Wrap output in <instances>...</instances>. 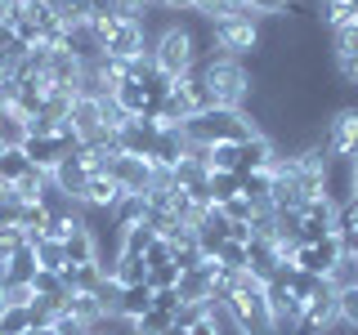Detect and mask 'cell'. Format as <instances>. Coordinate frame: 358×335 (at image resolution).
I'll return each mask as SVG.
<instances>
[{
	"mask_svg": "<svg viewBox=\"0 0 358 335\" xmlns=\"http://www.w3.org/2000/svg\"><path fill=\"white\" fill-rule=\"evenodd\" d=\"M184 134H188V143H242V139H251L255 126L242 117L238 107H201L197 117H188L184 121Z\"/></svg>",
	"mask_w": 358,
	"mask_h": 335,
	"instance_id": "cell-1",
	"label": "cell"
},
{
	"mask_svg": "<svg viewBox=\"0 0 358 335\" xmlns=\"http://www.w3.org/2000/svg\"><path fill=\"white\" fill-rule=\"evenodd\" d=\"M152 63H157V72H162V76L179 81V76H188V72L197 67V45L188 40L179 27H171L162 40L152 45Z\"/></svg>",
	"mask_w": 358,
	"mask_h": 335,
	"instance_id": "cell-2",
	"label": "cell"
},
{
	"mask_svg": "<svg viewBox=\"0 0 358 335\" xmlns=\"http://www.w3.org/2000/svg\"><path fill=\"white\" fill-rule=\"evenodd\" d=\"M354 170H358L354 156H341V152L322 156V197H327L336 210H345L354 201Z\"/></svg>",
	"mask_w": 358,
	"mask_h": 335,
	"instance_id": "cell-3",
	"label": "cell"
},
{
	"mask_svg": "<svg viewBox=\"0 0 358 335\" xmlns=\"http://www.w3.org/2000/svg\"><path fill=\"white\" fill-rule=\"evenodd\" d=\"M282 264H287V255H282V246H278L273 237H251L246 241V273H251L260 286L273 282Z\"/></svg>",
	"mask_w": 358,
	"mask_h": 335,
	"instance_id": "cell-4",
	"label": "cell"
},
{
	"mask_svg": "<svg viewBox=\"0 0 358 335\" xmlns=\"http://www.w3.org/2000/svg\"><path fill=\"white\" fill-rule=\"evenodd\" d=\"M103 54L112 63H130V59H139V54H148V40H143V27L134 18H121L117 27L108 31V40H103Z\"/></svg>",
	"mask_w": 358,
	"mask_h": 335,
	"instance_id": "cell-5",
	"label": "cell"
},
{
	"mask_svg": "<svg viewBox=\"0 0 358 335\" xmlns=\"http://www.w3.org/2000/svg\"><path fill=\"white\" fill-rule=\"evenodd\" d=\"M322 143H327V152H341V156H354V161H358V107L331 112Z\"/></svg>",
	"mask_w": 358,
	"mask_h": 335,
	"instance_id": "cell-6",
	"label": "cell"
},
{
	"mask_svg": "<svg viewBox=\"0 0 358 335\" xmlns=\"http://www.w3.org/2000/svg\"><path fill=\"white\" fill-rule=\"evenodd\" d=\"M157 134H162V121H152V117H130L126 126L117 130V139H121V152H126V156H143V161H148L152 148H157Z\"/></svg>",
	"mask_w": 358,
	"mask_h": 335,
	"instance_id": "cell-7",
	"label": "cell"
},
{
	"mask_svg": "<svg viewBox=\"0 0 358 335\" xmlns=\"http://www.w3.org/2000/svg\"><path fill=\"white\" fill-rule=\"evenodd\" d=\"M112 184L121 188V193H148L152 188V161H143V156H126L121 152L117 161L108 165Z\"/></svg>",
	"mask_w": 358,
	"mask_h": 335,
	"instance_id": "cell-8",
	"label": "cell"
},
{
	"mask_svg": "<svg viewBox=\"0 0 358 335\" xmlns=\"http://www.w3.org/2000/svg\"><path fill=\"white\" fill-rule=\"evenodd\" d=\"M336 260H341V241H336V237L313 241V246H296V251H291V264L305 268V273H313V277H327L336 268Z\"/></svg>",
	"mask_w": 358,
	"mask_h": 335,
	"instance_id": "cell-9",
	"label": "cell"
},
{
	"mask_svg": "<svg viewBox=\"0 0 358 335\" xmlns=\"http://www.w3.org/2000/svg\"><path fill=\"white\" fill-rule=\"evenodd\" d=\"M229 228H233V223H229V215H224L220 206H206V210H201V219H197L193 232H197L201 251H206V260H215V251L229 241Z\"/></svg>",
	"mask_w": 358,
	"mask_h": 335,
	"instance_id": "cell-10",
	"label": "cell"
},
{
	"mask_svg": "<svg viewBox=\"0 0 358 335\" xmlns=\"http://www.w3.org/2000/svg\"><path fill=\"white\" fill-rule=\"evenodd\" d=\"M90 174H94V170H90L85 152H72V156H63V161H59V170H54L50 179L63 188L67 197H76V201H81V197H85V184H90Z\"/></svg>",
	"mask_w": 358,
	"mask_h": 335,
	"instance_id": "cell-11",
	"label": "cell"
},
{
	"mask_svg": "<svg viewBox=\"0 0 358 335\" xmlns=\"http://www.w3.org/2000/svg\"><path fill=\"white\" fill-rule=\"evenodd\" d=\"M305 322L309 327H318V331H327L341 322V304H336V286L331 282H322V290L313 299H305Z\"/></svg>",
	"mask_w": 358,
	"mask_h": 335,
	"instance_id": "cell-12",
	"label": "cell"
},
{
	"mask_svg": "<svg viewBox=\"0 0 358 335\" xmlns=\"http://www.w3.org/2000/svg\"><path fill=\"white\" fill-rule=\"evenodd\" d=\"M117 201H121V188L112 184V174H108V170H94V174H90L81 206H99V210H112Z\"/></svg>",
	"mask_w": 358,
	"mask_h": 335,
	"instance_id": "cell-13",
	"label": "cell"
},
{
	"mask_svg": "<svg viewBox=\"0 0 358 335\" xmlns=\"http://www.w3.org/2000/svg\"><path fill=\"white\" fill-rule=\"evenodd\" d=\"M112 219H117V228H139V223H148V193H121V201L112 206Z\"/></svg>",
	"mask_w": 358,
	"mask_h": 335,
	"instance_id": "cell-14",
	"label": "cell"
},
{
	"mask_svg": "<svg viewBox=\"0 0 358 335\" xmlns=\"http://www.w3.org/2000/svg\"><path fill=\"white\" fill-rule=\"evenodd\" d=\"M67 126L81 134V143H85L94 130H108V126H103V112H99V98H76V103H72V117H67Z\"/></svg>",
	"mask_w": 358,
	"mask_h": 335,
	"instance_id": "cell-15",
	"label": "cell"
},
{
	"mask_svg": "<svg viewBox=\"0 0 358 335\" xmlns=\"http://www.w3.org/2000/svg\"><path fill=\"white\" fill-rule=\"evenodd\" d=\"M152 308V286L143 282V286H121V304H117V318H126L130 327L143 318V313Z\"/></svg>",
	"mask_w": 358,
	"mask_h": 335,
	"instance_id": "cell-16",
	"label": "cell"
},
{
	"mask_svg": "<svg viewBox=\"0 0 358 335\" xmlns=\"http://www.w3.org/2000/svg\"><path fill=\"white\" fill-rule=\"evenodd\" d=\"M31 295L36 299H50L54 308L63 313V304H67V282H63V273H45V268H36V277H31Z\"/></svg>",
	"mask_w": 358,
	"mask_h": 335,
	"instance_id": "cell-17",
	"label": "cell"
},
{
	"mask_svg": "<svg viewBox=\"0 0 358 335\" xmlns=\"http://www.w3.org/2000/svg\"><path fill=\"white\" fill-rule=\"evenodd\" d=\"M36 268H41V264H36V246H27V241H22L18 251L5 260V282H27V286H31Z\"/></svg>",
	"mask_w": 358,
	"mask_h": 335,
	"instance_id": "cell-18",
	"label": "cell"
},
{
	"mask_svg": "<svg viewBox=\"0 0 358 335\" xmlns=\"http://www.w3.org/2000/svg\"><path fill=\"white\" fill-rule=\"evenodd\" d=\"M27 174H36V165L27 161V152L22 148H0V179H5L9 188H18Z\"/></svg>",
	"mask_w": 358,
	"mask_h": 335,
	"instance_id": "cell-19",
	"label": "cell"
},
{
	"mask_svg": "<svg viewBox=\"0 0 358 335\" xmlns=\"http://www.w3.org/2000/svg\"><path fill=\"white\" fill-rule=\"evenodd\" d=\"M171 246H175V268H179V273H188V268H197L201 260H206V251H201V241H197L193 228H184L179 237H171Z\"/></svg>",
	"mask_w": 358,
	"mask_h": 335,
	"instance_id": "cell-20",
	"label": "cell"
},
{
	"mask_svg": "<svg viewBox=\"0 0 358 335\" xmlns=\"http://www.w3.org/2000/svg\"><path fill=\"white\" fill-rule=\"evenodd\" d=\"M63 282H67L72 295H94V286L103 282V273H99V264H67Z\"/></svg>",
	"mask_w": 358,
	"mask_h": 335,
	"instance_id": "cell-21",
	"label": "cell"
},
{
	"mask_svg": "<svg viewBox=\"0 0 358 335\" xmlns=\"http://www.w3.org/2000/svg\"><path fill=\"white\" fill-rule=\"evenodd\" d=\"M27 143V117L18 107H0V148H22Z\"/></svg>",
	"mask_w": 358,
	"mask_h": 335,
	"instance_id": "cell-22",
	"label": "cell"
},
{
	"mask_svg": "<svg viewBox=\"0 0 358 335\" xmlns=\"http://www.w3.org/2000/svg\"><path fill=\"white\" fill-rule=\"evenodd\" d=\"M63 313H67V318H76V322H85L90 331H94L99 322L108 318V313H103V304H99L94 295H67V304H63Z\"/></svg>",
	"mask_w": 358,
	"mask_h": 335,
	"instance_id": "cell-23",
	"label": "cell"
},
{
	"mask_svg": "<svg viewBox=\"0 0 358 335\" xmlns=\"http://www.w3.org/2000/svg\"><path fill=\"white\" fill-rule=\"evenodd\" d=\"M63 251H67V264H94V260H99L94 237H90L85 223H76V228H72V237L63 241Z\"/></svg>",
	"mask_w": 358,
	"mask_h": 335,
	"instance_id": "cell-24",
	"label": "cell"
},
{
	"mask_svg": "<svg viewBox=\"0 0 358 335\" xmlns=\"http://www.w3.org/2000/svg\"><path fill=\"white\" fill-rule=\"evenodd\" d=\"M210 206H229L233 197H242V174L233 170H210Z\"/></svg>",
	"mask_w": 358,
	"mask_h": 335,
	"instance_id": "cell-25",
	"label": "cell"
},
{
	"mask_svg": "<svg viewBox=\"0 0 358 335\" xmlns=\"http://www.w3.org/2000/svg\"><path fill=\"white\" fill-rule=\"evenodd\" d=\"M112 277H117L121 286H143V282H148V264H143L139 255H126V251H121V260H117V268H112Z\"/></svg>",
	"mask_w": 358,
	"mask_h": 335,
	"instance_id": "cell-26",
	"label": "cell"
},
{
	"mask_svg": "<svg viewBox=\"0 0 358 335\" xmlns=\"http://www.w3.org/2000/svg\"><path fill=\"white\" fill-rule=\"evenodd\" d=\"M31 246H36V264L45 268V273H63V268H67V251H63V241L41 237V241H31Z\"/></svg>",
	"mask_w": 358,
	"mask_h": 335,
	"instance_id": "cell-27",
	"label": "cell"
},
{
	"mask_svg": "<svg viewBox=\"0 0 358 335\" xmlns=\"http://www.w3.org/2000/svg\"><path fill=\"white\" fill-rule=\"evenodd\" d=\"M27 331H31L27 304H5L0 308V335H27Z\"/></svg>",
	"mask_w": 358,
	"mask_h": 335,
	"instance_id": "cell-28",
	"label": "cell"
},
{
	"mask_svg": "<svg viewBox=\"0 0 358 335\" xmlns=\"http://www.w3.org/2000/svg\"><path fill=\"white\" fill-rule=\"evenodd\" d=\"M152 241H157V232L148 228V223H139V228H121V251H126V255H139V260H143Z\"/></svg>",
	"mask_w": 358,
	"mask_h": 335,
	"instance_id": "cell-29",
	"label": "cell"
},
{
	"mask_svg": "<svg viewBox=\"0 0 358 335\" xmlns=\"http://www.w3.org/2000/svg\"><path fill=\"white\" fill-rule=\"evenodd\" d=\"M327 282H331L336 290H350V286H358V260H354V255H341V260H336V268L327 273Z\"/></svg>",
	"mask_w": 358,
	"mask_h": 335,
	"instance_id": "cell-30",
	"label": "cell"
},
{
	"mask_svg": "<svg viewBox=\"0 0 358 335\" xmlns=\"http://www.w3.org/2000/svg\"><path fill=\"white\" fill-rule=\"evenodd\" d=\"M171 327H175V318H171V313H162V308H148L139 322H134V335H166Z\"/></svg>",
	"mask_w": 358,
	"mask_h": 335,
	"instance_id": "cell-31",
	"label": "cell"
},
{
	"mask_svg": "<svg viewBox=\"0 0 358 335\" xmlns=\"http://www.w3.org/2000/svg\"><path fill=\"white\" fill-rule=\"evenodd\" d=\"M215 264H220V268H233V273H242V268H246V246H242V241H224L220 251H215Z\"/></svg>",
	"mask_w": 358,
	"mask_h": 335,
	"instance_id": "cell-32",
	"label": "cell"
},
{
	"mask_svg": "<svg viewBox=\"0 0 358 335\" xmlns=\"http://www.w3.org/2000/svg\"><path fill=\"white\" fill-rule=\"evenodd\" d=\"M210 170H233L238 174V143H215V148H210Z\"/></svg>",
	"mask_w": 358,
	"mask_h": 335,
	"instance_id": "cell-33",
	"label": "cell"
},
{
	"mask_svg": "<svg viewBox=\"0 0 358 335\" xmlns=\"http://www.w3.org/2000/svg\"><path fill=\"white\" fill-rule=\"evenodd\" d=\"M94 299L103 304V313H117V304H121V282H117V277H103V282L94 286Z\"/></svg>",
	"mask_w": 358,
	"mask_h": 335,
	"instance_id": "cell-34",
	"label": "cell"
},
{
	"mask_svg": "<svg viewBox=\"0 0 358 335\" xmlns=\"http://www.w3.org/2000/svg\"><path fill=\"white\" fill-rule=\"evenodd\" d=\"M148 286H152V290L179 286V268H175V264H148Z\"/></svg>",
	"mask_w": 358,
	"mask_h": 335,
	"instance_id": "cell-35",
	"label": "cell"
},
{
	"mask_svg": "<svg viewBox=\"0 0 358 335\" xmlns=\"http://www.w3.org/2000/svg\"><path fill=\"white\" fill-rule=\"evenodd\" d=\"M336 304H341V322H345V327H358V286L336 290Z\"/></svg>",
	"mask_w": 358,
	"mask_h": 335,
	"instance_id": "cell-36",
	"label": "cell"
},
{
	"mask_svg": "<svg viewBox=\"0 0 358 335\" xmlns=\"http://www.w3.org/2000/svg\"><path fill=\"white\" fill-rule=\"evenodd\" d=\"M27 0H0V27H9V31H14L18 27V22L22 18H27Z\"/></svg>",
	"mask_w": 358,
	"mask_h": 335,
	"instance_id": "cell-37",
	"label": "cell"
},
{
	"mask_svg": "<svg viewBox=\"0 0 358 335\" xmlns=\"http://www.w3.org/2000/svg\"><path fill=\"white\" fill-rule=\"evenodd\" d=\"M0 299H5V304H31V286L27 282H0Z\"/></svg>",
	"mask_w": 358,
	"mask_h": 335,
	"instance_id": "cell-38",
	"label": "cell"
},
{
	"mask_svg": "<svg viewBox=\"0 0 358 335\" xmlns=\"http://www.w3.org/2000/svg\"><path fill=\"white\" fill-rule=\"evenodd\" d=\"M251 14H260V18H278V14H287L291 9V0H242Z\"/></svg>",
	"mask_w": 358,
	"mask_h": 335,
	"instance_id": "cell-39",
	"label": "cell"
},
{
	"mask_svg": "<svg viewBox=\"0 0 358 335\" xmlns=\"http://www.w3.org/2000/svg\"><path fill=\"white\" fill-rule=\"evenodd\" d=\"M220 210L229 215V223H251V219H255V206H251L246 197H233L229 206H220Z\"/></svg>",
	"mask_w": 358,
	"mask_h": 335,
	"instance_id": "cell-40",
	"label": "cell"
},
{
	"mask_svg": "<svg viewBox=\"0 0 358 335\" xmlns=\"http://www.w3.org/2000/svg\"><path fill=\"white\" fill-rule=\"evenodd\" d=\"M206 313H210L206 304H179V308H175V327H184V331H188V327H197Z\"/></svg>",
	"mask_w": 358,
	"mask_h": 335,
	"instance_id": "cell-41",
	"label": "cell"
},
{
	"mask_svg": "<svg viewBox=\"0 0 358 335\" xmlns=\"http://www.w3.org/2000/svg\"><path fill=\"white\" fill-rule=\"evenodd\" d=\"M184 304V299H179V286H166V290H152V308H162V313H171L175 318V308Z\"/></svg>",
	"mask_w": 358,
	"mask_h": 335,
	"instance_id": "cell-42",
	"label": "cell"
},
{
	"mask_svg": "<svg viewBox=\"0 0 358 335\" xmlns=\"http://www.w3.org/2000/svg\"><path fill=\"white\" fill-rule=\"evenodd\" d=\"M341 5H345V9H354V18H358V0H341Z\"/></svg>",
	"mask_w": 358,
	"mask_h": 335,
	"instance_id": "cell-43",
	"label": "cell"
},
{
	"mask_svg": "<svg viewBox=\"0 0 358 335\" xmlns=\"http://www.w3.org/2000/svg\"><path fill=\"white\" fill-rule=\"evenodd\" d=\"M166 335H188V331H184V327H171V331H166Z\"/></svg>",
	"mask_w": 358,
	"mask_h": 335,
	"instance_id": "cell-44",
	"label": "cell"
},
{
	"mask_svg": "<svg viewBox=\"0 0 358 335\" xmlns=\"http://www.w3.org/2000/svg\"><path fill=\"white\" fill-rule=\"evenodd\" d=\"M354 201H358V170H354Z\"/></svg>",
	"mask_w": 358,
	"mask_h": 335,
	"instance_id": "cell-45",
	"label": "cell"
}]
</instances>
